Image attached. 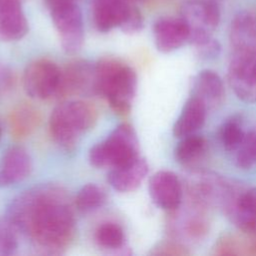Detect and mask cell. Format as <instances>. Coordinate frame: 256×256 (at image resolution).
Wrapping results in <instances>:
<instances>
[{
    "label": "cell",
    "instance_id": "cell-6",
    "mask_svg": "<svg viewBox=\"0 0 256 256\" xmlns=\"http://www.w3.org/2000/svg\"><path fill=\"white\" fill-rule=\"evenodd\" d=\"M180 17L188 25L189 42L197 47L212 38L220 21V9L214 0H187L181 5Z\"/></svg>",
    "mask_w": 256,
    "mask_h": 256
},
{
    "label": "cell",
    "instance_id": "cell-30",
    "mask_svg": "<svg viewBox=\"0 0 256 256\" xmlns=\"http://www.w3.org/2000/svg\"><path fill=\"white\" fill-rule=\"evenodd\" d=\"M196 48H197V50L199 52V55L201 57H204V58H214V57H217L219 52H220V45L213 38H211L207 42L197 46Z\"/></svg>",
    "mask_w": 256,
    "mask_h": 256
},
{
    "label": "cell",
    "instance_id": "cell-29",
    "mask_svg": "<svg viewBox=\"0 0 256 256\" xmlns=\"http://www.w3.org/2000/svg\"><path fill=\"white\" fill-rule=\"evenodd\" d=\"M153 255H189L190 252L182 245L177 243H162L155 247L151 252Z\"/></svg>",
    "mask_w": 256,
    "mask_h": 256
},
{
    "label": "cell",
    "instance_id": "cell-26",
    "mask_svg": "<svg viewBox=\"0 0 256 256\" xmlns=\"http://www.w3.org/2000/svg\"><path fill=\"white\" fill-rule=\"evenodd\" d=\"M16 231L7 219L0 223V256H8L16 251Z\"/></svg>",
    "mask_w": 256,
    "mask_h": 256
},
{
    "label": "cell",
    "instance_id": "cell-22",
    "mask_svg": "<svg viewBox=\"0 0 256 256\" xmlns=\"http://www.w3.org/2000/svg\"><path fill=\"white\" fill-rule=\"evenodd\" d=\"M107 196L104 189L94 183L84 185L75 197V205L81 212H90L104 205Z\"/></svg>",
    "mask_w": 256,
    "mask_h": 256
},
{
    "label": "cell",
    "instance_id": "cell-1",
    "mask_svg": "<svg viewBox=\"0 0 256 256\" xmlns=\"http://www.w3.org/2000/svg\"><path fill=\"white\" fill-rule=\"evenodd\" d=\"M6 219L47 254H60L76 233L70 198L55 184L35 186L16 196L8 207Z\"/></svg>",
    "mask_w": 256,
    "mask_h": 256
},
{
    "label": "cell",
    "instance_id": "cell-28",
    "mask_svg": "<svg viewBox=\"0 0 256 256\" xmlns=\"http://www.w3.org/2000/svg\"><path fill=\"white\" fill-rule=\"evenodd\" d=\"M214 254L216 255H237L241 254L240 241L231 236H224L214 247Z\"/></svg>",
    "mask_w": 256,
    "mask_h": 256
},
{
    "label": "cell",
    "instance_id": "cell-35",
    "mask_svg": "<svg viewBox=\"0 0 256 256\" xmlns=\"http://www.w3.org/2000/svg\"><path fill=\"white\" fill-rule=\"evenodd\" d=\"M254 130H255V131H256V127H255V129H254Z\"/></svg>",
    "mask_w": 256,
    "mask_h": 256
},
{
    "label": "cell",
    "instance_id": "cell-20",
    "mask_svg": "<svg viewBox=\"0 0 256 256\" xmlns=\"http://www.w3.org/2000/svg\"><path fill=\"white\" fill-rule=\"evenodd\" d=\"M39 122L40 114L35 108L26 104L20 105L11 113V132L17 138L26 137L34 131Z\"/></svg>",
    "mask_w": 256,
    "mask_h": 256
},
{
    "label": "cell",
    "instance_id": "cell-10",
    "mask_svg": "<svg viewBox=\"0 0 256 256\" xmlns=\"http://www.w3.org/2000/svg\"><path fill=\"white\" fill-rule=\"evenodd\" d=\"M228 82L240 100L256 102V51H234L228 66Z\"/></svg>",
    "mask_w": 256,
    "mask_h": 256
},
{
    "label": "cell",
    "instance_id": "cell-15",
    "mask_svg": "<svg viewBox=\"0 0 256 256\" xmlns=\"http://www.w3.org/2000/svg\"><path fill=\"white\" fill-rule=\"evenodd\" d=\"M148 173V164L140 156L121 166L112 168L107 180L119 192H131L137 189Z\"/></svg>",
    "mask_w": 256,
    "mask_h": 256
},
{
    "label": "cell",
    "instance_id": "cell-31",
    "mask_svg": "<svg viewBox=\"0 0 256 256\" xmlns=\"http://www.w3.org/2000/svg\"><path fill=\"white\" fill-rule=\"evenodd\" d=\"M13 82L14 78L11 71L4 66H0V94L8 91L12 87Z\"/></svg>",
    "mask_w": 256,
    "mask_h": 256
},
{
    "label": "cell",
    "instance_id": "cell-36",
    "mask_svg": "<svg viewBox=\"0 0 256 256\" xmlns=\"http://www.w3.org/2000/svg\"><path fill=\"white\" fill-rule=\"evenodd\" d=\"M127 1H131V0H127Z\"/></svg>",
    "mask_w": 256,
    "mask_h": 256
},
{
    "label": "cell",
    "instance_id": "cell-4",
    "mask_svg": "<svg viewBox=\"0 0 256 256\" xmlns=\"http://www.w3.org/2000/svg\"><path fill=\"white\" fill-rule=\"evenodd\" d=\"M138 138L128 123L119 124L102 142L89 151V162L97 168H115L139 156Z\"/></svg>",
    "mask_w": 256,
    "mask_h": 256
},
{
    "label": "cell",
    "instance_id": "cell-21",
    "mask_svg": "<svg viewBox=\"0 0 256 256\" xmlns=\"http://www.w3.org/2000/svg\"><path fill=\"white\" fill-rule=\"evenodd\" d=\"M207 140L200 135L191 134L181 138L175 148L174 156L178 163L189 165L201 158L207 150Z\"/></svg>",
    "mask_w": 256,
    "mask_h": 256
},
{
    "label": "cell",
    "instance_id": "cell-24",
    "mask_svg": "<svg viewBox=\"0 0 256 256\" xmlns=\"http://www.w3.org/2000/svg\"><path fill=\"white\" fill-rule=\"evenodd\" d=\"M95 241L101 247L118 249L124 244L125 234L118 224L106 222L97 228L95 232Z\"/></svg>",
    "mask_w": 256,
    "mask_h": 256
},
{
    "label": "cell",
    "instance_id": "cell-9",
    "mask_svg": "<svg viewBox=\"0 0 256 256\" xmlns=\"http://www.w3.org/2000/svg\"><path fill=\"white\" fill-rule=\"evenodd\" d=\"M61 69L51 60H34L24 70L23 86L32 98L49 99L59 95Z\"/></svg>",
    "mask_w": 256,
    "mask_h": 256
},
{
    "label": "cell",
    "instance_id": "cell-3",
    "mask_svg": "<svg viewBox=\"0 0 256 256\" xmlns=\"http://www.w3.org/2000/svg\"><path fill=\"white\" fill-rule=\"evenodd\" d=\"M97 121V110L82 100L67 101L56 106L49 118L53 139L65 150H74L81 135L89 131Z\"/></svg>",
    "mask_w": 256,
    "mask_h": 256
},
{
    "label": "cell",
    "instance_id": "cell-13",
    "mask_svg": "<svg viewBox=\"0 0 256 256\" xmlns=\"http://www.w3.org/2000/svg\"><path fill=\"white\" fill-rule=\"evenodd\" d=\"M154 41L161 52H172L189 41L188 25L181 17H162L153 26Z\"/></svg>",
    "mask_w": 256,
    "mask_h": 256
},
{
    "label": "cell",
    "instance_id": "cell-33",
    "mask_svg": "<svg viewBox=\"0 0 256 256\" xmlns=\"http://www.w3.org/2000/svg\"><path fill=\"white\" fill-rule=\"evenodd\" d=\"M3 1H4V0H0V4H1Z\"/></svg>",
    "mask_w": 256,
    "mask_h": 256
},
{
    "label": "cell",
    "instance_id": "cell-14",
    "mask_svg": "<svg viewBox=\"0 0 256 256\" xmlns=\"http://www.w3.org/2000/svg\"><path fill=\"white\" fill-rule=\"evenodd\" d=\"M32 170V159L22 146H11L0 162V184L11 185L26 179Z\"/></svg>",
    "mask_w": 256,
    "mask_h": 256
},
{
    "label": "cell",
    "instance_id": "cell-8",
    "mask_svg": "<svg viewBox=\"0 0 256 256\" xmlns=\"http://www.w3.org/2000/svg\"><path fill=\"white\" fill-rule=\"evenodd\" d=\"M48 7L63 50L67 53H75L80 50L84 41V27L78 6L74 1H68Z\"/></svg>",
    "mask_w": 256,
    "mask_h": 256
},
{
    "label": "cell",
    "instance_id": "cell-18",
    "mask_svg": "<svg viewBox=\"0 0 256 256\" xmlns=\"http://www.w3.org/2000/svg\"><path fill=\"white\" fill-rule=\"evenodd\" d=\"M224 85L221 77L213 70L200 71L193 84V94L198 97L207 107L214 108L220 105L224 98Z\"/></svg>",
    "mask_w": 256,
    "mask_h": 256
},
{
    "label": "cell",
    "instance_id": "cell-11",
    "mask_svg": "<svg viewBox=\"0 0 256 256\" xmlns=\"http://www.w3.org/2000/svg\"><path fill=\"white\" fill-rule=\"evenodd\" d=\"M71 94L94 95L96 90L95 63L75 60L61 70V84L58 96Z\"/></svg>",
    "mask_w": 256,
    "mask_h": 256
},
{
    "label": "cell",
    "instance_id": "cell-5",
    "mask_svg": "<svg viewBox=\"0 0 256 256\" xmlns=\"http://www.w3.org/2000/svg\"><path fill=\"white\" fill-rule=\"evenodd\" d=\"M93 20L100 32L120 27L126 33H135L143 27L141 12L127 0H94Z\"/></svg>",
    "mask_w": 256,
    "mask_h": 256
},
{
    "label": "cell",
    "instance_id": "cell-12",
    "mask_svg": "<svg viewBox=\"0 0 256 256\" xmlns=\"http://www.w3.org/2000/svg\"><path fill=\"white\" fill-rule=\"evenodd\" d=\"M149 193L153 202L166 211L178 209L183 197L182 184L178 176L167 170L158 171L151 177Z\"/></svg>",
    "mask_w": 256,
    "mask_h": 256
},
{
    "label": "cell",
    "instance_id": "cell-7",
    "mask_svg": "<svg viewBox=\"0 0 256 256\" xmlns=\"http://www.w3.org/2000/svg\"><path fill=\"white\" fill-rule=\"evenodd\" d=\"M221 206L239 231L244 234L256 231V187L230 184Z\"/></svg>",
    "mask_w": 256,
    "mask_h": 256
},
{
    "label": "cell",
    "instance_id": "cell-32",
    "mask_svg": "<svg viewBox=\"0 0 256 256\" xmlns=\"http://www.w3.org/2000/svg\"><path fill=\"white\" fill-rule=\"evenodd\" d=\"M47 5L48 6H51L53 4H56V3H60V2H68V1H74V0H45Z\"/></svg>",
    "mask_w": 256,
    "mask_h": 256
},
{
    "label": "cell",
    "instance_id": "cell-25",
    "mask_svg": "<svg viewBox=\"0 0 256 256\" xmlns=\"http://www.w3.org/2000/svg\"><path fill=\"white\" fill-rule=\"evenodd\" d=\"M236 164L239 168L249 169L256 165V131L252 130L245 137L236 150Z\"/></svg>",
    "mask_w": 256,
    "mask_h": 256
},
{
    "label": "cell",
    "instance_id": "cell-23",
    "mask_svg": "<svg viewBox=\"0 0 256 256\" xmlns=\"http://www.w3.org/2000/svg\"><path fill=\"white\" fill-rule=\"evenodd\" d=\"M245 134L240 120L236 117H231L223 122L219 130L221 144L227 151H236L242 143Z\"/></svg>",
    "mask_w": 256,
    "mask_h": 256
},
{
    "label": "cell",
    "instance_id": "cell-19",
    "mask_svg": "<svg viewBox=\"0 0 256 256\" xmlns=\"http://www.w3.org/2000/svg\"><path fill=\"white\" fill-rule=\"evenodd\" d=\"M230 41L234 51H256V17L239 12L230 26Z\"/></svg>",
    "mask_w": 256,
    "mask_h": 256
},
{
    "label": "cell",
    "instance_id": "cell-16",
    "mask_svg": "<svg viewBox=\"0 0 256 256\" xmlns=\"http://www.w3.org/2000/svg\"><path fill=\"white\" fill-rule=\"evenodd\" d=\"M28 32V22L19 0H4L0 4V39L15 41Z\"/></svg>",
    "mask_w": 256,
    "mask_h": 256
},
{
    "label": "cell",
    "instance_id": "cell-2",
    "mask_svg": "<svg viewBox=\"0 0 256 256\" xmlns=\"http://www.w3.org/2000/svg\"><path fill=\"white\" fill-rule=\"evenodd\" d=\"M97 94L104 96L118 114H127L137 89L135 71L115 58H102L95 63Z\"/></svg>",
    "mask_w": 256,
    "mask_h": 256
},
{
    "label": "cell",
    "instance_id": "cell-27",
    "mask_svg": "<svg viewBox=\"0 0 256 256\" xmlns=\"http://www.w3.org/2000/svg\"><path fill=\"white\" fill-rule=\"evenodd\" d=\"M208 223L200 215H191L184 223V231L190 238H201L208 231Z\"/></svg>",
    "mask_w": 256,
    "mask_h": 256
},
{
    "label": "cell",
    "instance_id": "cell-34",
    "mask_svg": "<svg viewBox=\"0 0 256 256\" xmlns=\"http://www.w3.org/2000/svg\"><path fill=\"white\" fill-rule=\"evenodd\" d=\"M0 134H1V129H0Z\"/></svg>",
    "mask_w": 256,
    "mask_h": 256
},
{
    "label": "cell",
    "instance_id": "cell-17",
    "mask_svg": "<svg viewBox=\"0 0 256 256\" xmlns=\"http://www.w3.org/2000/svg\"><path fill=\"white\" fill-rule=\"evenodd\" d=\"M206 113V105L198 97L192 95L184 104L173 126L174 135L178 138H183L194 134L204 125Z\"/></svg>",
    "mask_w": 256,
    "mask_h": 256
}]
</instances>
